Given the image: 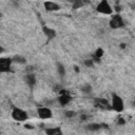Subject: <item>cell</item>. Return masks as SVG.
Returning <instances> with one entry per match:
<instances>
[{
  "label": "cell",
  "mask_w": 135,
  "mask_h": 135,
  "mask_svg": "<svg viewBox=\"0 0 135 135\" xmlns=\"http://www.w3.org/2000/svg\"><path fill=\"white\" fill-rule=\"evenodd\" d=\"M111 107H112V110L115 111V112H122L123 109H124V103H123V100L122 98L116 94V93H113L112 94V100H111Z\"/></svg>",
  "instance_id": "1"
},
{
  "label": "cell",
  "mask_w": 135,
  "mask_h": 135,
  "mask_svg": "<svg viewBox=\"0 0 135 135\" xmlns=\"http://www.w3.org/2000/svg\"><path fill=\"white\" fill-rule=\"evenodd\" d=\"M96 11L99 14H103V15H112L113 13V8L108 0H101L96 6Z\"/></svg>",
  "instance_id": "2"
},
{
  "label": "cell",
  "mask_w": 135,
  "mask_h": 135,
  "mask_svg": "<svg viewBox=\"0 0 135 135\" xmlns=\"http://www.w3.org/2000/svg\"><path fill=\"white\" fill-rule=\"evenodd\" d=\"M12 118L14 120H16V121L22 122V121H25L28 118V115H27V113L23 109L14 108L13 111H12Z\"/></svg>",
  "instance_id": "3"
},
{
  "label": "cell",
  "mask_w": 135,
  "mask_h": 135,
  "mask_svg": "<svg viewBox=\"0 0 135 135\" xmlns=\"http://www.w3.org/2000/svg\"><path fill=\"white\" fill-rule=\"evenodd\" d=\"M109 25L112 30H118V28H122L124 26V21L122 19V17L119 14H115L112 16Z\"/></svg>",
  "instance_id": "4"
},
{
  "label": "cell",
  "mask_w": 135,
  "mask_h": 135,
  "mask_svg": "<svg viewBox=\"0 0 135 135\" xmlns=\"http://www.w3.org/2000/svg\"><path fill=\"white\" fill-rule=\"evenodd\" d=\"M58 93H59L58 102H59V104L61 107H65V105H68L72 101V96H71V94H70L69 91L61 89V90H59Z\"/></svg>",
  "instance_id": "5"
},
{
  "label": "cell",
  "mask_w": 135,
  "mask_h": 135,
  "mask_svg": "<svg viewBox=\"0 0 135 135\" xmlns=\"http://www.w3.org/2000/svg\"><path fill=\"white\" fill-rule=\"evenodd\" d=\"M13 63V59L12 58H7V57H2L0 58V72L1 73H7L11 71V66Z\"/></svg>",
  "instance_id": "6"
},
{
  "label": "cell",
  "mask_w": 135,
  "mask_h": 135,
  "mask_svg": "<svg viewBox=\"0 0 135 135\" xmlns=\"http://www.w3.org/2000/svg\"><path fill=\"white\" fill-rule=\"evenodd\" d=\"M94 104H95L96 108L101 109V110H111L112 109V107L110 105L109 100L105 99V98H100V97L95 98L94 99Z\"/></svg>",
  "instance_id": "7"
},
{
  "label": "cell",
  "mask_w": 135,
  "mask_h": 135,
  "mask_svg": "<svg viewBox=\"0 0 135 135\" xmlns=\"http://www.w3.org/2000/svg\"><path fill=\"white\" fill-rule=\"evenodd\" d=\"M37 114H38V117L41 118V119H50L53 116L52 110L49 109L47 107H40V108H38L37 109Z\"/></svg>",
  "instance_id": "8"
},
{
  "label": "cell",
  "mask_w": 135,
  "mask_h": 135,
  "mask_svg": "<svg viewBox=\"0 0 135 135\" xmlns=\"http://www.w3.org/2000/svg\"><path fill=\"white\" fill-rule=\"evenodd\" d=\"M43 6L45 8L46 12H56V11H59L60 9V5L57 4L56 2H53V1H44L43 2Z\"/></svg>",
  "instance_id": "9"
},
{
  "label": "cell",
  "mask_w": 135,
  "mask_h": 135,
  "mask_svg": "<svg viewBox=\"0 0 135 135\" xmlns=\"http://www.w3.org/2000/svg\"><path fill=\"white\" fill-rule=\"evenodd\" d=\"M42 33L46 36V38H47L49 40L54 39V38L56 37V35H57V34H56V31H55L54 28L47 26V25H43V26H42Z\"/></svg>",
  "instance_id": "10"
},
{
  "label": "cell",
  "mask_w": 135,
  "mask_h": 135,
  "mask_svg": "<svg viewBox=\"0 0 135 135\" xmlns=\"http://www.w3.org/2000/svg\"><path fill=\"white\" fill-rule=\"evenodd\" d=\"M24 80H25L26 84H27L31 89L34 88L35 84H36V76H35L34 73H27V74L25 75V77H24Z\"/></svg>",
  "instance_id": "11"
},
{
  "label": "cell",
  "mask_w": 135,
  "mask_h": 135,
  "mask_svg": "<svg viewBox=\"0 0 135 135\" xmlns=\"http://www.w3.org/2000/svg\"><path fill=\"white\" fill-rule=\"evenodd\" d=\"M70 3H72V8L73 9H78L84 6L86 3H89V0H69Z\"/></svg>",
  "instance_id": "12"
},
{
  "label": "cell",
  "mask_w": 135,
  "mask_h": 135,
  "mask_svg": "<svg viewBox=\"0 0 135 135\" xmlns=\"http://www.w3.org/2000/svg\"><path fill=\"white\" fill-rule=\"evenodd\" d=\"M44 132H45V134H47V135H62V134H63L62 130H61L59 127L45 129V130H44Z\"/></svg>",
  "instance_id": "13"
},
{
  "label": "cell",
  "mask_w": 135,
  "mask_h": 135,
  "mask_svg": "<svg viewBox=\"0 0 135 135\" xmlns=\"http://www.w3.org/2000/svg\"><path fill=\"white\" fill-rule=\"evenodd\" d=\"M103 54H104L103 49H102V47H97V49H96V51H95V53H94L93 60H94L95 62H99V61H100V59H101V57L103 56Z\"/></svg>",
  "instance_id": "14"
},
{
  "label": "cell",
  "mask_w": 135,
  "mask_h": 135,
  "mask_svg": "<svg viewBox=\"0 0 135 135\" xmlns=\"http://www.w3.org/2000/svg\"><path fill=\"white\" fill-rule=\"evenodd\" d=\"M12 59H13V62H16V63H19V64H25L26 63L25 57L21 56V55H15Z\"/></svg>",
  "instance_id": "15"
},
{
  "label": "cell",
  "mask_w": 135,
  "mask_h": 135,
  "mask_svg": "<svg viewBox=\"0 0 135 135\" xmlns=\"http://www.w3.org/2000/svg\"><path fill=\"white\" fill-rule=\"evenodd\" d=\"M101 129V124L100 123H96V122H93V123H89L86 126V130L89 131H92V132H95V131H98Z\"/></svg>",
  "instance_id": "16"
},
{
  "label": "cell",
  "mask_w": 135,
  "mask_h": 135,
  "mask_svg": "<svg viewBox=\"0 0 135 135\" xmlns=\"http://www.w3.org/2000/svg\"><path fill=\"white\" fill-rule=\"evenodd\" d=\"M57 72L60 77H63L65 75V68L63 66L62 63H57Z\"/></svg>",
  "instance_id": "17"
},
{
  "label": "cell",
  "mask_w": 135,
  "mask_h": 135,
  "mask_svg": "<svg viewBox=\"0 0 135 135\" xmlns=\"http://www.w3.org/2000/svg\"><path fill=\"white\" fill-rule=\"evenodd\" d=\"M81 92L84 93V94H90V93L92 92V86H91V84H89V83L83 84V85L81 86Z\"/></svg>",
  "instance_id": "18"
},
{
  "label": "cell",
  "mask_w": 135,
  "mask_h": 135,
  "mask_svg": "<svg viewBox=\"0 0 135 135\" xmlns=\"http://www.w3.org/2000/svg\"><path fill=\"white\" fill-rule=\"evenodd\" d=\"M94 63H95V61L93 60V58H92V59H85V60L83 61V64H84L86 68H93V66H94Z\"/></svg>",
  "instance_id": "19"
},
{
  "label": "cell",
  "mask_w": 135,
  "mask_h": 135,
  "mask_svg": "<svg viewBox=\"0 0 135 135\" xmlns=\"http://www.w3.org/2000/svg\"><path fill=\"white\" fill-rule=\"evenodd\" d=\"M64 116L68 118H73L74 116H76V112L71 111V110H66V111H64Z\"/></svg>",
  "instance_id": "20"
},
{
  "label": "cell",
  "mask_w": 135,
  "mask_h": 135,
  "mask_svg": "<svg viewBox=\"0 0 135 135\" xmlns=\"http://www.w3.org/2000/svg\"><path fill=\"white\" fill-rule=\"evenodd\" d=\"M117 124H119V126H123V124H126V120H124L122 117H119L118 120H117Z\"/></svg>",
  "instance_id": "21"
},
{
  "label": "cell",
  "mask_w": 135,
  "mask_h": 135,
  "mask_svg": "<svg viewBox=\"0 0 135 135\" xmlns=\"http://www.w3.org/2000/svg\"><path fill=\"white\" fill-rule=\"evenodd\" d=\"M80 119H81L82 121H83V120H86V119H88V115H81V116H80Z\"/></svg>",
  "instance_id": "22"
},
{
  "label": "cell",
  "mask_w": 135,
  "mask_h": 135,
  "mask_svg": "<svg viewBox=\"0 0 135 135\" xmlns=\"http://www.w3.org/2000/svg\"><path fill=\"white\" fill-rule=\"evenodd\" d=\"M130 7H131V9L135 11V2H132V3H130Z\"/></svg>",
  "instance_id": "23"
},
{
  "label": "cell",
  "mask_w": 135,
  "mask_h": 135,
  "mask_svg": "<svg viewBox=\"0 0 135 135\" xmlns=\"http://www.w3.org/2000/svg\"><path fill=\"white\" fill-rule=\"evenodd\" d=\"M24 127H25L26 129H30V130H31V129H33V127H32L31 124H27V123H25V124H24Z\"/></svg>",
  "instance_id": "24"
},
{
  "label": "cell",
  "mask_w": 135,
  "mask_h": 135,
  "mask_svg": "<svg viewBox=\"0 0 135 135\" xmlns=\"http://www.w3.org/2000/svg\"><path fill=\"white\" fill-rule=\"evenodd\" d=\"M74 70H75V72H76V73H79V68H78V66H76V65H75V66H74Z\"/></svg>",
  "instance_id": "25"
},
{
  "label": "cell",
  "mask_w": 135,
  "mask_h": 135,
  "mask_svg": "<svg viewBox=\"0 0 135 135\" xmlns=\"http://www.w3.org/2000/svg\"><path fill=\"white\" fill-rule=\"evenodd\" d=\"M115 9H116L117 12H119V11H120L121 8H120V6H117V5H116V6H115Z\"/></svg>",
  "instance_id": "26"
},
{
  "label": "cell",
  "mask_w": 135,
  "mask_h": 135,
  "mask_svg": "<svg viewBox=\"0 0 135 135\" xmlns=\"http://www.w3.org/2000/svg\"><path fill=\"white\" fill-rule=\"evenodd\" d=\"M3 52H4V50H3V47L1 46V47H0V53H3Z\"/></svg>",
  "instance_id": "27"
},
{
  "label": "cell",
  "mask_w": 135,
  "mask_h": 135,
  "mask_svg": "<svg viewBox=\"0 0 135 135\" xmlns=\"http://www.w3.org/2000/svg\"><path fill=\"white\" fill-rule=\"evenodd\" d=\"M120 46H121V47H122V49H124V47H126V44H121V45H120Z\"/></svg>",
  "instance_id": "28"
},
{
  "label": "cell",
  "mask_w": 135,
  "mask_h": 135,
  "mask_svg": "<svg viewBox=\"0 0 135 135\" xmlns=\"http://www.w3.org/2000/svg\"><path fill=\"white\" fill-rule=\"evenodd\" d=\"M133 107H135V100L133 101Z\"/></svg>",
  "instance_id": "29"
}]
</instances>
